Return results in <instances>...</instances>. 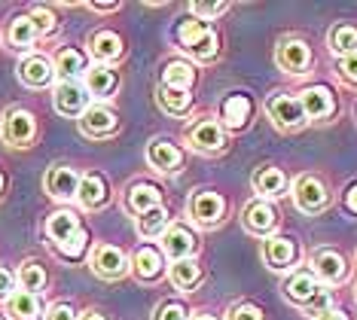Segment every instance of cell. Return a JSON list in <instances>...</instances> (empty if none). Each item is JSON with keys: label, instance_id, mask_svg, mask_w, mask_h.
<instances>
[{"label": "cell", "instance_id": "4", "mask_svg": "<svg viewBox=\"0 0 357 320\" xmlns=\"http://www.w3.org/2000/svg\"><path fill=\"white\" fill-rule=\"evenodd\" d=\"M275 61L284 73H305L308 64H312V49L303 40H284L278 52H275Z\"/></svg>", "mask_w": 357, "mask_h": 320}, {"label": "cell", "instance_id": "40", "mask_svg": "<svg viewBox=\"0 0 357 320\" xmlns=\"http://www.w3.org/2000/svg\"><path fill=\"white\" fill-rule=\"evenodd\" d=\"M339 77H342L345 83H354L357 86V52L354 55H345V59H339Z\"/></svg>", "mask_w": 357, "mask_h": 320}, {"label": "cell", "instance_id": "14", "mask_svg": "<svg viewBox=\"0 0 357 320\" xmlns=\"http://www.w3.org/2000/svg\"><path fill=\"white\" fill-rule=\"evenodd\" d=\"M55 110L61 116H77V113H86V95L77 83H61L55 89Z\"/></svg>", "mask_w": 357, "mask_h": 320}, {"label": "cell", "instance_id": "13", "mask_svg": "<svg viewBox=\"0 0 357 320\" xmlns=\"http://www.w3.org/2000/svg\"><path fill=\"white\" fill-rule=\"evenodd\" d=\"M79 128L89 137H104L116 128V116H113L107 107H89L83 113V119H79Z\"/></svg>", "mask_w": 357, "mask_h": 320}, {"label": "cell", "instance_id": "22", "mask_svg": "<svg viewBox=\"0 0 357 320\" xmlns=\"http://www.w3.org/2000/svg\"><path fill=\"white\" fill-rule=\"evenodd\" d=\"M77 199H79V204H83V208H101L104 199H107V186H104V177L86 174L83 180H79Z\"/></svg>", "mask_w": 357, "mask_h": 320}, {"label": "cell", "instance_id": "52", "mask_svg": "<svg viewBox=\"0 0 357 320\" xmlns=\"http://www.w3.org/2000/svg\"><path fill=\"white\" fill-rule=\"evenodd\" d=\"M0 320H3V317H0Z\"/></svg>", "mask_w": 357, "mask_h": 320}, {"label": "cell", "instance_id": "31", "mask_svg": "<svg viewBox=\"0 0 357 320\" xmlns=\"http://www.w3.org/2000/svg\"><path fill=\"white\" fill-rule=\"evenodd\" d=\"M86 83L95 98H107L113 89H116V77H113V70H107V68H92L86 73Z\"/></svg>", "mask_w": 357, "mask_h": 320}, {"label": "cell", "instance_id": "9", "mask_svg": "<svg viewBox=\"0 0 357 320\" xmlns=\"http://www.w3.org/2000/svg\"><path fill=\"white\" fill-rule=\"evenodd\" d=\"M318 290H321L318 277H314L312 272H296L284 281V296H287L290 302H296V305H308V302L318 296Z\"/></svg>", "mask_w": 357, "mask_h": 320}, {"label": "cell", "instance_id": "21", "mask_svg": "<svg viewBox=\"0 0 357 320\" xmlns=\"http://www.w3.org/2000/svg\"><path fill=\"white\" fill-rule=\"evenodd\" d=\"M89 52L98 61H113L123 55V40L113 34V31H101V34H95L89 40Z\"/></svg>", "mask_w": 357, "mask_h": 320}, {"label": "cell", "instance_id": "48", "mask_svg": "<svg viewBox=\"0 0 357 320\" xmlns=\"http://www.w3.org/2000/svg\"><path fill=\"white\" fill-rule=\"evenodd\" d=\"M318 320H348V317L342 314V311H336V308H330V311H327V314H321Z\"/></svg>", "mask_w": 357, "mask_h": 320}, {"label": "cell", "instance_id": "35", "mask_svg": "<svg viewBox=\"0 0 357 320\" xmlns=\"http://www.w3.org/2000/svg\"><path fill=\"white\" fill-rule=\"evenodd\" d=\"M165 220H168L165 211H162V208H153V211H147V213H141V217H137V232L147 235V238L159 235L162 226H165Z\"/></svg>", "mask_w": 357, "mask_h": 320}, {"label": "cell", "instance_id": "7", "mask_svg": "<svg viewBox=\"0 0 357 320\" xmlns=\"http://www.w3.org/2000/svg\"><path fill=\"white\" fill-rule=\"evenodd\" d=\"M299 104H303V110H305V119H324V116H330L333 107H336V101H333V92L327 86H308V89H303Z\"/></svg>", "mask_w": 357, "mask_h": 320}, {"label": "cell", "instance_id": "23", "mask_svg": "<svg viewBox=\"0 0 357 320\" xmlns=\"http://www.w3.org/2000/svg\"><path fill=\"white\" fill-rule=\"evenodd\" d=\"M284 186H287V180H284V174H281L278 168H272V165L257 168V174H254V190H257L259 195H281Z\"/></svg>", "mask_w": 357, "mask_h": 320}, {"label": "cell", "instance_id": "37", "mask_svg": "<svg viewBox=\"0 0 357 320\" xmlns=\"http://www.w3.org/2000/svg\"><path fill=\"white\" fill-rule=\"evenodd\" d=\"M327 305H330V293L327 290H318V296L308 302V305H303V308H305V314H312L314 320H318L321 314H327V311H330Z\"/></svg>", "mask_w": 357, "mask_h": 320}, {"label": "cell", "instance_id": "28", "mask_svg": "<svg viewBox=\"0 0 357 320\" xmlns=\"http://www.w3.org/2000/svg\"><path fill=\"white\" fill-rule=\"evenodd\" d=\"M10 311L19 320H37L40 317V302H37V293H13L10 296Z\"/></svg>", "mask_w": 357, "mask_h": 320}, {"label": "cell", "instance_id": "36", "mask_svg": "<svg viewBox=\"0 0 357 320\" xmlns=\"http://www.w3.org/2000/svg\"><path fill=\"white\" fill-rule=\"evenodd\" d=\"M83 70V59H79V52H74V49H64V52L59 55V73L61 77H74V73Z\"/></svg>", "mask_w": 357, "mask_h": 320}, {"label": "cell", "instance_id": "45", "mask_svg": "<svg viewBox=\"0 0 357 320\" xmlns=\"http://www.w3.org/2000/svg\"><path fill=\"white\" fill-rule=\"evenodd\" d=\"M46 320H74V311H70V305H55L46 314Z\"/></svg>", "mask_w": 357, "mask_h": 320}, {"label": "cell", "instance_id": "32", "mask_svg": "<svg viewBox=\"0 0 357 320\" xmlns=\"http://www.w3.org/2000/svg\"><path fill=\"white\" fill-rule=\"evenodd\" d=\"M199 277H202V272H199V266L192 259H177L172 266V281H174V287H181V290L196 287Z\"/></svg>", "mask_w": 357, "mask_h": 320}, {"label": "cell", "instance_id": "42", "mask_svg": "<svg viewBox=\"0 0 357 320\" xmlns=\"http://www.w3.org/2000/svg\"><path fill=\"white\" fill-rule=\"evenodd\" d=\"M31 22H34L37 31H52L55 28V15L50 10H43V6H37V10L31 13Z\"/></svg>", "mask_w": 357, "mask_h": 320}, {"label": "cell", "instance_id": "11", "mask_svg": "<svg viewBox=\"0 0 357 320\" xmlns=\"http://www.w3.org/2000/svg\"><path fill=\"white\" fill-rule=\"evenodd\" d=\"M275 223H278V211H275L266 199L250 201L245 208V226L250 229V232L266 235V232H272V229H275Z\"/></svg>", "mask_w": 357, "mask_h": 320}, {"label": "cell", "instance_id": "51", "mask_svg": "<svg viewBox=\"0 0 357 320\" xmlns=\"http://www.w3.org/2000/svg\"><path fill=\"white\" fill-rule=\"evenodd\" d=\"M0 186H3V177H0Z\"/></svg>", "mask_w": 357, "mask_h": 320}, {"label": "cell", "instance_id": "50", "mask_svg": "<svg viewBox=\"0 0 357 320\" xmlns=\"http://www.w3.org/2000/svg\"><path fill=\"white\" fill-rule=\"evenodd\" d=\"M192 320H214V317H211V314H196Z\"/></svg>", "mask_w": 357, "mask_h": 320}, {"label": "cell", "instance_id": "18", "mask_svg": "<svg viewBox=\"0 0 357 320\" xmlns=\"http://www.w3.org/2000/svg\"><path fill=\"white\" fill-rule=\"evenodd\" d=\"M250 98L248 95H229L223 101V122L229 128H241V125H248V119H250Z\"/></svg>", "mask_w": 357, "mask_h": 320}, {"label": "cell", "instance_id": "29", "mask_svg": "<svg viewBox=\"0 0 357 320\" xmlns=\"http://www.w3.org/2000/svg\"><path fill=\"white\" fill-rule=\"evenodd\" d=\"M34 37H37V28H34V22H31V15H19V19H13V24H10V46L28 49L31 43H34Z\"/></svg>", "mask_w": 357, "mask_h": 320}, {"label": "cell", "instance_id": "16", "mask_svg": "<svg viewBox=\"0 0 357 320\" xmlns=\"http://www.w3.org/2000/svg\"><path fill=\"white\" fill-rule=\"evenodd\" d=\"M190 213L199 223H217V220L223 217V199L217 192H199L196 199L190 201Z\"/></svg>", "mask_w": 357, "mask_h": 320}, {"label": "cell", "instance_id": "24", "mask_svg": "<svg viewBox=\"0 0 357 320\" xmlns=\"http://www.w3.org/2000/svg\"><path fill=\"white\" fill-rule=\"evenodd\" d=\"M46 232H50L52 241L64 244V241H70V238L79 232V223H77V217L70 211H59L50 223H46Z\"/></svg>", "mask_w": 357, "mask_h": 320}, {"label": "cell", "instance_id": "39", "mask_svg": "<svg viewBox=\"0 0 357 320\" xmlns=\"http://www.w3.org/2000/svg\"><path fill=\"white\" fill-rule=\"evenodd\" d=\"M83 247H86V232H77L70 241H64V244H59V250H61V257H79L83 253Z\"/></svg>", "mask_w": 357, "mask_h": 320}, {"label": "cell", "instance_id": "49", "mask_svg": "<svg viewBox=\"0 0 357 320\" xmlns=\"http://www.w3.org/2000/svg\"><path fill=\"white\" fill-rule=\"evenodd\" d=\"M83 320H104L101 314H95V311H89V314H83Z\"/></svg>", "mask_w": 357, "mask_h": 320}, {"label": "cell", "instance_id": "27", "mask_svg": "<svg viewBox=\"0 0 357 320\" xmlns=\"http://www.w3.org/2000/svg\"><path fill=\"white\" fill-rule=\"evenodd\" d=\"M192 79H196L192 68L190 64H181V61H172L165 70H162V83H165V89H181V92H186V89L192 86Z\"/></svg>", "mask_w": 357, "mask_h": 320}, {"label": "cell", "instance_id": "17", "mask_svg": "<svg viewBox=\"0 0 357 320\" xmlns=\"http://www.w3.org/2000/svg\"><path fill=\"white\" fill-rule=\"evenodd\" d=\"M46 186L55 199H74L79 192V177L74 168H55L50 177H46Z\"/></svg>", "mask_w": 357, "mask_h": 320}, {"label": "cell", "instance_id": "12", "mask_svg": "<svg viewBox=\"0 0 357 320\" xmlns=\"http://www.w3.org/2000/svg\"><path fill=\"white\" fill-rule=\"evenodd\" d=\"M52 77H55V68H52V61L50 59H40V55H31V59H25L19 64V79L25 86H50L52 83Z\"/></svg>", "mask_w": 357, "mask_h": 320}, {"label": "cell", "instance_id": "25", "mask_svg": "<svg viewBox=\"0 0 357 320\" xmlns=\"http://www.w3.org/2000/svg\"><path fill=\"white\" fill-rule=\"evenodd\" d=\"M128 208H132L137 217H141V213H147V211H153V208H159V190H156V186H150V183L132 186V192H128Z\"/></svg>", "mask_w": 357, "mask_h": 320}, {"label": "cell", "instance_id": "5", "mask_svg": "<svg viewBox=\"0 0 357 320\" xmlns=\"http://www.w3.org/2000/svg\"><path fill=\"white\" fill-rule=\"evenodd\" d=\"M6 144L13 146H25L31 137H34V116L28 110H10L3 119V128H0Z\"/></svg>", "mask_w": 357, "mask_h": 320}, {"label": "cell", "instance_id": "47", "mask_svg": "<svg viewBox=\"0 0 357 320\" xmlns=\"http://www.w3.org/2000/svg\"><path fill=\"white\" fill-rule=\"evenodd\" d=\"M89 10H98V13H110V10H119V3H89Z\"/></svg>", "mask_w": 357, "mask_h": 320}, {"label": "cell", "instance_id": "44", "mask_svg": "<svg viewBox=\"0 0 357 320\" xmlns=\"http://www.w3.org/2000/svg\"><path fill=\"white\" fill-rule=\"evenodd\" d=\"M13 296V275L6 268H0V299H10Z\"/></svg>", "mask_w": 357, "mask_h": 320}, {"label": "cell", "instance_id": "30", "mask_svg": "<svg viewBox=\"0 0 357 320\" xmlns=\"http://www.w3.org/2000/svg\"><path fill=\"white\" fill-rule=\"evenodd\" d=\"M135 272L137 277H144V281H150V277H156L162 272V257L153 247H141L135 253Z\"/></svg>", "mask_w": 357, "mask_h": 320}, {"label": "cell", "instance_id": "46", "mask_svg": "<svg viewBox=\"0 0 357 320\" xmlns=\"http://www.w3.org/2000/svg\"><path fill=\"white\" fill-rule=\"evenodd\" d=\"M345 208L351 211V213H357V183L351 186V190L345 192Z\"/></svg>", "mask_w": 357, "mask_h": 320}, {"label": "cell", "instance_id": "26", "mask_svg": "<svg viewBox=\"0 0 357 320\" xmlns=\"http://www.w3.org/2000/svg\"><path fill=\"white\" fill-rule=\"evenodd\" d=\"M330 49L339 59L354 55L357 52V28H351V24H336V28L330 31Z\"/></svg>", "mask_w": 357, "mask_h": 320}, {"label": "cell", "instance_id": "15", "mask_svg": "<svg viewBox=\"0 0 357 320\" xmlns=\"http://www.w3.org/2000/svg\"><path fill=\"white\" fill-rule=\"evenodd\" d=\"M162 247H165V253L174 262L177 259H190V253L196 250V238L186 232L183 226H174V229H168V232L162 235Z\"/></svg>", "mask_w": 357, "mask_h": 320}, {"label": "cell", "instance_id": "2", "mask_svg": "<svg viewBox=\"0 0 357 320\" xmlns=\"http://www.w3.org/2000/svg\"><path fill=\"white\" fill-rule=\"evenodd\" d=\"M266 110H269L272 122L284 131H296L305 125V110L303 104H299V98H290V95H272L269 104H266Z\"/></svg>", "mask_w": 357, "mask_h": 320}, {"label": "cell", "instance_id": "20", "mask_svg": "<svg viewBox=\"0 0 357 320\" xmlns=\"http://www.w3.org/2000/svg\"><path fill=\"white\" fill-rule=\"evenodd\" d=\"M263 253H266V262H269L272 268H287L290 262L296 259V247L290 238H269Z\"/></svg>", "mask_w": 357, "mask_h": 320}, {"label": "cell", "instance_id": "34", "mask_svg": "<svg viewBox=\"0 0 357 320\" xmlns=\"http://www.w3.org/2000/svg\"><path fill=\"white\" fill-rule=\"evenodd\" d=\"M190 101L192 98L186 92H181V89H165L162 86V92H159V104L165 107L168 113H186L190 110Z\"/></svg>", "mask_w": 357, "mask_h": 320}, {"label": "cell", "instance_id": "41", "mask_svg": "<svg viewBox=\"0 0 357 320\" xmlns=\"http://www.w3.org/2000/svg\"><path fill=\"white\" fill-rule=\"evenodd\" d=\"M226 10V3H190V13L199 15V19H214Z\"/></svg>", "mask_w": 357, "mask_h": 320}, {"label": "cell", "instance_id": "6", "mask_svg": "<svg viewBox=\"0 0 357 320\" xmlns=\"http://www.w3.org/2000/svg\"><path fill=\"white\" fill-rule=\"evenodd\" d=\"M312 268H314V277L324 284H339V281H345V275H348L342 253H336V250H318L312 257Z\"/></svg>", "mask_w": 357, "mask_h": 320}, {"label": "cell", "instance_id": "10", "mask_svg": "<svg viewBox=\"0 0 357 320\" xmlns=\"http://www.w3.org/2000/svg\"><path fill=\"white\" fill-rule=\"evenodd\" d=\"M92 268L98 275H104V277H123L126 268H128V262H126V257H123V250H119V247L101 244V247L92 253Z\"/></svg>", "mask_w": 357, "mask_h": 320}, {"label": "cell", "instance_id": "19", "mask_svg": "<svg viewBox=\"0 0 357 320\" xmlns=\"http://www.w3.org/2000/svg\"><path fill=\"white\" fill-rule=\"evenodd\" d=\"M147 159H150V165L153 168H159V171H174L177 165H181V150H177L174 144H168V141H153L150 144V150H147Z\"/></svg>", "mask_w": 357, "mask_h": 320}, {"label": "cell", "instance_id": "3", "mask_svg": "<svg viewBox=\"0 0 357 320\" xmlns=\"http://www.w3.org/2000/svg\"><path fill=\"white\" fill-rule=\"evenodd\" d=\"M294 201L299 211L305 213H318L327 208V190H324V183L318 177H299L294 183Z\"/></svg>", "mask_w": 357, "mask_h": 320}, {"label": "cell", "instance_id": "1", "mask_svg": "<svg viewBox=\"0 0 357 320\" xmlns=\"http://www.w3.org/2000/svg\"><path fill=\"white\" fill-rule=\"evenodd\" d=\"M177 40H181V46L192 55V59H211V55L217 52L214 31H211L205 22H199V19L183 22L181 28H177Z\"/></svg>", "mask_w": 357, "mask_h": 320}, {"label": "cell", "instance_id": "33", "mask_svg": "<svg viewBox=\"0 0 357 320\" xmlns=\"http://www.w3.org/2000/svg\"><path fill=\"white\" fill-rule=\"evenodd\" d=\"M19 284L25 293H37L40 287L46 284V272L37 266V262H25V266L19 268Z\"/></svg>", "mask_w": 357, "mask_h": 320}, {"label": "cell", "instance_id": "38", "mask_svg": "<svg viewBox=\"0 0 357 320\" xmlns=\"http://www.w3.org/2000/svg\"><path fill=\"white\" fill-rule=\"evenodd\" d=\"M153 320H186V311H183V305H177V302H162Z\"/></svg>", "mask_w": 357, "mask_h": 320}, {"label": "cell", "instance_id": "43", "mask_svg": "<svg viewBox=\"0 0 357 320\" xmlns=\"http://www.w3.org/2000/svg\"><path fill=\"white\" fill-rule=\"evenodd\" d=\"M229 320H263L257 305H235L229 311Z\"/></svg>", "mask_w": 357, "mask_h": 320}, {"label": "cell", "instance_id": "8", "mask_svg": "<svg viewBox=\"0 0 357 320\" xmlns=\"http://www.w3.org/2000/svg\"><path fill=\"white\" fill-rule=\"evenodd\" d=\"M186 137H190V144L196 146V150H205V153L223 150V144H226L223 128L217 125L214 119H202V122H196V125L186 131Z\"/></svg>", "mask_w": 357, "mask_h": 320}]
</instances>
